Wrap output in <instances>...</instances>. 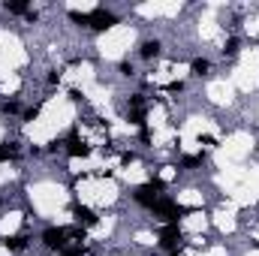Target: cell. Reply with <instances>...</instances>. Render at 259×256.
I'll return each mask as SVG.
<instances>
[{"mask_svg": "<svg viewBox=\"0 0 259 256\" xmlns=\"http://www.w3.org/2000/svg\"><path fill=\"white\" fill-rule=\"evenodd\" d=\"M181 241H184V235H181L178 223H166V226L160 229V247H166L169 253H178Z\"/></svg>", "mask_w": 259, "mask_h": 256, "instance_id": "cell-1", "label": "cell"}, {"mask_svg": "<svg viewBox=\"0 0 259 256\" xmlns=\"http://www.w3.org/2000/svg\"><path fill=\"white\" fill-rule=\"evenodd\" d=\"M61 256H81V247H64Z\"/></svg>", "mask_w": 259, "mask_h": 256, "instance_id": "cell-12", "label": "cell"}, {"mask_svg": "<svg viewBox=\"0 0 259 256\" xmlns=\"http://www.w3.org/2000/svg\"><path fill=\"white\" fill-rule=\"evenodd\" d=\"M66 154H72V157H88V154H91V145L72 133V136L66 139Z\"/></svg>", "mask_w": 259, "mask_h": 256, "instance_id": "cell-4", "label": "cell"}, {"mask_svg": "<svg viewBox=\"0 0 259 256\" xmlns=\"http://www.w3.org/2000/svg\"><path fill=\"white\" fill-rule=\"evenodd\" d=\"M223 52H226V55H235V52H238V39H229V42H226V49H223Z\"/></svg>", "mask_w": 259, "mask_h": 256, "instance_id": "cell-11", "label": "cell"}, {"mask_svg": "<svg viewBox=\"0 0 259 256\" xmlns=\"http://www.w3.org/2000/svg\"><path fill=\"white\" fill-rule=\"evenodd\" d=\"M6 247H9V250H24V247H27V238H24V235H15V238L6 241Z\"/></svg>", "mask_w": 259, "mask_h": 256, "instance_id": "cell-8", "label": "cell"}, {"mask_svg": "<svg viewBox=\"0 0 259 256\" xmlns=\"http://www.w3.org/2000/svg\"><path fill=\"white\" fill-rule=\"evenodd\" d=\"M72 217H75V223H81V226H94V223H97V214H94L91 208H84V205H75V208H72Z\"/></svg>", "mask_w": 259, "mask_h": 256, "instance_id": "cell-5", "label": "cell"}, {"mask_svg": "<svg viewBox=\"0 0 259 256\" xmlns=\"http://www.w3.org/2000/svg\"><path fill=\"white\" fill-rule=\"evenodd\" d=\"M18 157V145L15 142H0V160H15Z\"/></svg>", "mask_w": 259, "mask_h": 256, "instance_id": "cell-6", "label": "cell"}, {"mask_svg": "<svg viewBox=\"0 0 259 256\" xmlns=\"http://www.w3.org/2000/svg\"><path fill=\"white\" fill-rule=\"evenodd\" d=\"M66 238H69V229H46L42 232V244L49 247V250H64L66 247Z\"/></svg>", "mask_w": 259, "mask_h": 256, "instance_id": "cell-3", "label": "cell"}, {"mask_svg": "<svg viewBox=\"0 0 259 256\" xmlns=\"http://www.w3.org/2000/svg\"><path fill=\"white\" fill-rule=\"evenodd\" d=\"M208 69H211L208 61H193V72L196 75H208Z\"/></svg>", "mask_w": 259, "mask_h": 256, "instance_id": "cell-9", "label": "cell"}, {"mask_svg": "<svg viewBox=\"0 0 259 256\" xmlns=\"http://www.w3.org/2000/svg\"><path fill=\"white\" fill-rule=\"evenodd\" d=\"M9 12H27V3H6Z\"/></svg>", "mask_w": 259, "mask_h": 256, "instance_id": "cell-10", "label": "cell"}, {"mask_svg": "<svg viewBox=\"0 0 259 256\" xmlns=\"http://www.w3.org/2000/svg\"><path fill=\"white\" fill-rule=\"evenodd\" d=\"M160 190H163V181H151V184H142V187H136V202L139 205H145V208H154L157 205V199H160Z\"/></svg>", "mask_w": 259, "mask_h": 256, "instance_id": "cell-2", "label": "cell"}, {"mask_svg": "<svg viewBox=\"0 0 259 256\" xmlns=\"http://www.w3.org/2000/svg\"><path fill=\"white\" fill-rule=\"evenodd\" d=\"M157 55H160V42H157V39L142 46V58H157Z\"/></svg>", "mask_w": 259, "mask_h": 256, "instance_id": "cell-7", "label": "cell"}]
</instances>
